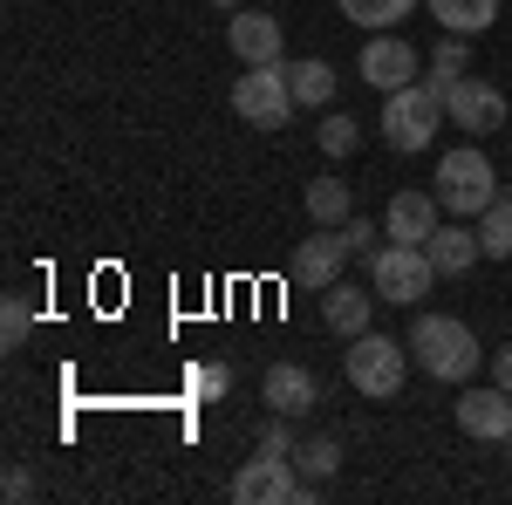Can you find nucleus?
Here are the masks:
<instances>
[{"mask_svg": "<svg viewBox=\"0 0 512 505\" xmlns=\"http://www.w3.org/2000/svg\"><path fill=\"white\" fill-rule=\"evenodd\" d=\"M260 403L280 410V417H308V410L321 403V383L301 369V362H274V369L260 376Z\"/></svg>", "mask_w": 512, "mask_h": 505, "instance_id": "nucleus-14", "label": "nucleus"}, {"mask_svg": "<svg viewBox=\"0 0 512 505\" xmlns=\"http://www.w3.org/2000/svg\"><path fill=\"white\" fill-rule=\"evenodd\" d=\"M472 226H478V253H485V260H512V192L506 185H499V198L478 212Z\"/></svg>", "mask_w": 512, "mask_h": 505, "instance_id": "nucleus-19", "label": "nucleus"}, {"mask_svg": "<svg viewBox=\"0 0 512 505\" xmlns=\"http://www.w3.org/2000/svg\"><path fill=\"white\" fill-rule=\"evenodd\" d=\"M308 219H315V226H349L355 192L342 185V178H315V185H308Z\"/></svg>", "mask_w": 512, "mask_h": 505, "instance_id": "nucleus-20", "label": "nucleus"}, {"mask_svg": "<svg viewBox=\"0 0 512 505\" xmlns=\"http://www.w3.org/2000/svg\"><path fill=\"white\" fill-rule=\"evenodd\" d=\"M294 465H301V478H335L342 471V444L335 437H308V444H294Z\"/></svg>", "mask_w": 512, "mask_h": 505, "instance_id": "nucleus-22", "label": "nucleus"}, {"mask_svg": "<svg viewBox=\"0 0 512 505\" xmlns=\"http://www.w3.org/2000/svg\"><path fill=\"white\" fill-rule=\"evenodd\" d=\"M239 505H308L315 499V478H301L294 458H274V451H253L233 478Z\"/></svg>", "mask_w": 512, "mask_h": 505, "instance_id": "nucleus-6", "label": "nucleus"}, {"mask_svg": "<svg viewBox=\"0 0 512 505\" xmlns=\"http://www.w3.org/2000/svg\"><path fill=\"white\" fill-rule=\"evenodd\" d=\"M0 492H7V499H28V492H35V478H28L21 465H7V478H0Z\"/></svg>", "mask_w": 512, "mask_h": 505, "instance_id": "nucleus-29", "label": "nucleus"}, {"mask_svg": "<svg viewBox=\"0 0 512 505\" xmlns=\"http://www.w3.org/2000/svg\"><path fill=\"white\" fill-rule=\"evenodd\" d=\"M458 430L478 437V444H512V389L485 383L458 396Z\"/></svg>", "mask_w": 512, "mask_h": 505, "instance_id": "nucleus-9", "label": "nucleus"}, {"mask_svg": "<svg viewBox=\"0 0 512 505\" xmlns=\"http://www.w3.org/2000/svg\"><path fill=\"white\" fill-rule=\"evenodd\" d=\"M369 301H376L369 287H349V280H335V287L321 294V321H328L342 342H355V335L369 328Z\"/></svg>", "mask_w": 512, "mask_h": 505, "instance_id": "nucleus-15", "label": "nucleus"}, {"mask_svg": "<svg viewBox=\"0 0 512 505\" xmlns=\"http://www.w3.org/2000/svg\"><path fill=\"white\" fill-rule=\"evenodd\" d=\"M424 253H431L437 280H444V273H472L478 267V226H437V233L424 239Z\"/></svg>", "mask_w": 512, "mask_h": 505, "instance_id": "nucleus-16", "label": "nucleus"}, {"mask_svg": "<svg viewBox=\"0 0 512 505\" xmlns=\"http://www.w3.org/2000/svg\"><path fill=\"white\" fill-rule=\"evenodd\" d=\"M28 328H35L28 301H21V294H7V301H0V349H21V342H28Z\"/></svg>", "mask_w": 512, "mask_h": 505, "instance_id": "nucleus-25", "label": "nucleus"}, {"mask_svg": "<svg viewBox=\"0 0 512 505\" xmlns=\"http://www.w3.org/2000/svg\"><path fill=\"white\" fill-rule=\"evenodd\" d=\"M226 41H233V55L246 62V69H260V62H287V55H280V21L267 14V7H233Z\"/></svg>", "mask_w": 512, "mask_h": 505, "instance_id": "nucleus-11", "label": "nucleus"}, {"mask_svg": "<svg viewBox=\"0 0 512 505\" xmlns=\"http://www.w3.org/2000/svg\"><path fill=\"white\" fill-rule=\"evenodd\" d=\"M185 383H192V396L212 403V396H226V389H233V369H226V362H192V376H185Z\"/></svg>", "mask_w": 512, "mask_h": 505, "instance_id": "nucleus-26", "label": "nucleus"}, {"mask_svg": "<svg viewBox=\"0 0 512 505\" xmlns=\"http://www.w3.org/2000/svg\"><path fill=\"white\" fill-rule=\"evenodd\" d=\"M431 253L424 246H403V239H390L376 260H369V287H376V301H390V308H417L424 294H431Z\"/></svg>", "mask_w": 512, "mask_h": 505, "instance_id": "nucleus-5", "label": "nucleus"}, {"mask_svg": "<svg viewBox=\"0 0 512 505\" xmlns=\"http://www.w3.org/2000/svg\"><path fill=\"white\" fill-rule=\"evenodd\" d=\"M492 198H499V171H492V157L478 144H458V151L437 157V205L451 219H478Z\"/></svg>", "mask_w": 512, "mask_h": 505, "instance_id": "nucleus-3", "label": "nucleus"}, {"mask_svg": "<svg viewBox=\"0 0 512 505\" xmlns=\"http://www.w3.org/2000/svg\"><path fill=\"white\" fill-rule=\"evenodd\" d=\"M355 69H362L369 89H383V96H390V89H410V82H417V48H410L403 35H369Z\"/></svg>", "mask_w": 512, "mask_h": 505, "instance_id": "nucleus-10", "label": "nucleus"}, {"mask_svg": "<svg viewBox=\"0 0 512 505\" xmlns=\"http://www.w3.org/2000/svg\"><path fill=\"white\" fill-rule=\"evenodd\" d=\"M458 76H465V35H444V41L431 48V89L444 96Z\"/></svg>", "mask_w": 512, "mask_h": 505, "instance_id": "nucleus-23", "label": "nucleus"}, {"mask_svg": "<svg viewBox=\"0 0 512 505\" xmlns=\"http://www.w3.org/2000/svg\"><path fill=\"white\" fill-rule=\"evenodd\" d=\"M315 144H321L328 157H349L355 144H362V123L342 117V110H328V117H321V130H315Z\"/></svg>", "mask_w": 512, "mask_h": 505, "instance_id": "nucleus-24", "label": "nucleus"}, {"mask_svg": "<svg viewBox=\"0 0 512 505\" xmlns=\"http://www.w3.org/2000/svg\"><path fill=\"white\" fill-rule=\"evenodd\" d=\"M424 7H431V21L444 35H465V41L499 21V0H424Z\"/></svg>", "mask_w": 512, "mask_h": 505, "instance_id": "nucleus-17", "label": "nucleus"}, {"mask_svg": "<svg viewBox=\"0 0 512 505\" xmlns=\"http://www.w3.org/2000/svg\"><path fill=\"white\" fill-rule=\"evenodd\" d=\"M287 424H294V417H280V410H274V424L260 430V451H274V458H294V430H287Z\"/></svg>", "mask_w": 512, "mask_h": 505, "instance_id": "nucleus-28", "label": "nucleus"}, {"mask_svg": "<svg viewBox=\"0 0 512 505\" xmlns=\"http://www.w3.org/2000/svg\"><path fill=\"white\" fill-rule=\"evenodd\" d=\"M294 89H287V69L280 62H260V69H246L233 82V117L253 123V130H287L294 123Z\"/></svg>", "mask_w": 512, "mask_h": 505, "instance_id": "nucleus-7", "label": "nucleus"}, {"mask_svg": "<svg viewBox=\"0 0 512 505\" xmlns=\"http://www.w3.org/2000/svg\"><path fill=\"white\" fill-rule=\"evenodd\" d=\"M335 233L349 239V253H369V260H376V253H383V246H376V239H390V233H376V226H369V219H349V226H335Z\"/></svg>", "mask_w": 512, "mask_h": 505, "instance_id": "nucleus-27", "label": "nucleus"}, {"mask_svg": "<svg viewBox=\"0 0 512 505\" xmlns=\"http://www.w3.org/2000/svg\"><path fill=\"white\" fill-rule=\"evenodd\" d=\"M212 7H226V14H233V7H246V0H212Z\"/></svg>", "mask_w": 512, "mask_h": 505, "instance_id": "nucleus-31", "label": "nucleus"}, {"mask_svg": "<svg viewBox=\"0 0 512 505\" xmlns=\"http://www.w3.org/2000/svg\"><path fill=\"white\" fill-rule=\"evenodd\" d=\"M342 369H349V389L369 396V403H390L403 376H410V342H396L383 328H362L349 349H342Z\"/></svg>", "mask_w": 512, "mask_h": 505, "instance_id": "nucleus-2", "label": "nucleus"}, {"mask_svg": "<svg viewBox=\"0 0 512 505\" xmlns=\"http://www.w3.org/2000/svg\"><path fill=\"white\" fill-rule=\"evenodd\" d=\"M335 7H342V21H355V28L390 35L396 21H410V7H417V0H335Z\"/></svg>", "mask_w": 512, "mask_h": 505, "instance_id": "nucleus-21", "label": "nucleus"}, {"mask_svg": "<svg viewBox=\"0 0 512 505\" xmlns=\"http://www.w3.org/2000/svg\"><path fill=\"white\" fill-rule=\"evenodd\" d=\"M280 69H287V89H294V103H301V110H328V96H335V69H328L321 55L280 62Z\"/></svg>", "mask_w": 512, "mask_h": 505, "instance_id": "nucleus-18", "label": "nucleus"}, {"mask_svg": "<svg viewBox=\"0 0 512 505\" xmlns=\"http://www.w3.org/2000/svg\"><path fill=\"white\" fill-rule=\"evenodd\" d=\"M437 219H444L437 192H417V185H403V192L390 198V212H383V233L403 239V246H424V239L437 233Z\"/></svg>", "mask_w": 512, "mask_h": 505, "instance_id": "nucleus-13", "label": "nucleus"}, {"mask_svg": "<svg viewBox=\"0 0 512 505\" xmlns=\"http://www.w3.org/2000/svg\"><path fill=\"white\" fill-rule=\"evenodd\" d=\"M444 117L458 123V130H472V137H492V130H506L512 103H506V89H492V82H478V76H458L444 89Z\"/></svg>", "mask_w": 512, "mask_h": 505, "instance_id": "nucleus-8", "label": "nucleus"}, {"mask_svg": "<svg viewBox=\"0 0 512 505\" xmlns=\"http://www.w3.org/2000/svg\"><path fill=\"white\" fill-rule=\"evenodd\" d=\"M492 383L512 389V342H506V349H492Z\"/></svg>", "mask_w": 512, "mask_h": 505, "instance_id": "nucleus-30", "label": "nucleus"}, {"mask_svg": "<svg viewBox=\"0 0 512 505\" xmlns=\"http://www.w3.org/2000/svg\"><path fill=\"white\" fill-rule=\"evenodd\" d=\"M410 355L424 362V376H437V383H472L485 349H478V335L458 314H417L410 321Z\"/></svg>", "mask_w": 512, "mask_h": 505, "instance_id": "nucleus-1", "label": "nucleus"}, {"mask_svg": "<svg viewBox=\"0 0 512 505\" xmlns=\"http://www.w3.org/2000/svg\"><path fill=\"white\" fill-rule=\"evenodd\" d=\"M342 260H349V239L335 233V226H315V239H301V246H294V280L328 294V287L342 280Z\"/></svg>", "mask_w": 512, "mask_h": 505, "instance_id": "nucleus-12", "label": "nucleus"}, {"mask_svg": "<svg viewBox=\"0 0 512 505\" xmlns=\"http://www.w3.org/2000/svg\"><path fill=\"white\" fill-rule=\"evenodd\" d=\"M437 123H444V96H437L431 82H410V89H390L383 96V144L390 151L417 157L437 137Z\"/></svg>", "mask_w": 512, "mask_h": 505, "instance_id": "nucleus-4", "label": "nucleus"}]
</instances>
